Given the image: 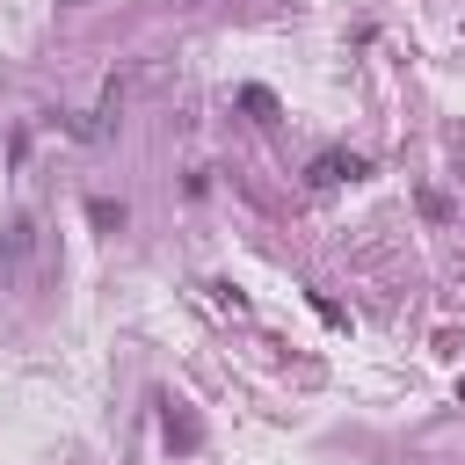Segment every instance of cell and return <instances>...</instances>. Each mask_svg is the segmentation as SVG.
<instances>
[{
  "label": "cell",
  "mask_w": 465,
  "mask_h": 465,
  "mask_svg": "<svg viewBox=\"0 0 465 465\" xmlns=\"http://www.w3.org/2000/svg\"><path fill=\"white\" fill-rule=\"evenodd\" d=\"M167 443H182V450H196V421H174V414H167Z\"/></svg>",
  "instance_id": "3"
},
{
  "label": "cell",
  "mask_w": 465,
  "mask_h": 465,
  "mask_svg": "<svg viewBox=\"0 0 465 465\" xmlns=\"http://www.w3.org/2000/svg\"><path fill=\"white\" fill-rule=\"evenodd\" d=\"M356 174H363V160H356V153H320V160L305 167V182H312V189H334V182H356Z\"/></svg>",
  "instance_id": "1"
},
{
  "label": "cell",
  "mask_w": 465,
  "mask_h": 465,
  "mask_svg": "<svg viewBox=\"0 0 465 465\" xmlns=\"http://www.w3.org/2000/svg\"><path fill=\"white\" fill-rule=\"evenodd\" d=\"M87 218H94V225H124V203H109V196H94V203H87Z\"/></svg>",
  "instance_id": "2"
}]
</instances>
